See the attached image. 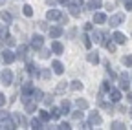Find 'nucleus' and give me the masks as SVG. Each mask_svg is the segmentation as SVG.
<instances>
[{"mask_svg":"<svg viewBox=\"0 0 132 130\" xmlns=\"http://www.w3.org/2000/svg\"><path fill=\"white\" fill-rule=\"evenodd\" d=\"M61 15H62V13H61L59 9H53V7H52V9H48V11H46V20L55 22V20H59V19H61Z\"/></svg>","mask_w":132,"mask_h":130,"instance_id":"9d476101","label":"nucleus"},{"mask_svg":"<svg viewBox=\"0 0 132 130\" xmlns=\"http://www.w3.org/2000/svg\"><path fill=\"white\" fill-rule=\"evenodd\" d=\"M112 40L116 44H125L127 42V35L121 33V31H114V33H112Z\"/></svg>","mask_w":132,"mask_h":130,"instance_id":"2eb2a0df","label":"nucleus"},{"mask_svg":"<svg viewBox=\"0 0 132 130\" xmlns=\"http://www.w3.org/2000/svg\"><path fill=\"white\" fill-rule=\"evenodd\" d=\"M130 79H132V73H130Z\"/></svg>","mask_w":132,"mask_h":130,"instance_id":"13d9d810","label":"nucleus"},{"mask_svg":"<svg viewBox=\"0 0 132 130\" xmlns=\"http://www.w3.org/2000/svg\"><path fill=\"white\" fill-rule=\"evenodd\" d=\"M6 44L7 46H15V39L13 37H6Z\"/></svg>","mask_w":132,"mask_h":130,"instance_id":"49530a36","label":"nucleus"},{"mask_svg":"<svg viewBox=\"0 0 132 130\" xmlns=\"http://www.w3.org/2000/svg\"><path fill=\"white\" fill-rule=\"evenodd\" d=\"M66 7L70 9V15H72V17H79V15H81V6H75V4H72V2H70Z\"/></svg>","mask_w":132,"mask_h":130,"instance_id":"b1692460","label":"nucleus"},{"mask_svg":"<svg viewBox=\"0 0 132 130\" xmlns=\"http://www.w3.org/2000/svg\"><path fill=\"white\" fill-rule=\"evenodd\" d=\"M46 4H48V6H52V7H53V6L57 4V0H46Z\"/></svg>","mask_w":132,"mask_h":130,"instance_id":"603ef678","label":"nucleus"},{"mask_svg":"<svg viewBox=\"0 0 132 130\" xmlns=\"http://www.w3.org/2000/svg\"><path fill=\"white\" fill-rule=\"evenodd\" d=\"M37 112H39V119H42L44 123H48L50 119H52V116H50V112H48V110L40 108V110H37Z\"/></svg>","mask_w":132,"mask_h":130,"instance_id":"393cba45","label":"nucleus"},{"mask_svg":"<svg viewBox=\"0 0 132 130\" xmlns=\"http://www.w3.org/2000/svg\"><path fill=\"white\" fill-rule=\"evenodd\" d=\"M52 72L55 73V75H62L64 73V64L61 62V60H52Z\"/></svg>","mask_w":132,"mask_h":130,"instance_id":"9b49d317","label":"nucleus"},{"mask_svg":"<svg viewBox=\"0 0 132 130\" xmlns=\"http://www.w3.org/2000/svg\"><path fill=\"white\" fill-rule=\"evenodd\" d=\"M33 90H35V84H33L31 81H29V83H24V84H22V88H20L22 95H31V93H33Z\"/></svg>","mask_w":132,"mask_h":130,"instance_id":"6ab92c4d","label":"nucleus"},{"mask_svg":"<svg viewBox=\"0 0 132 130\" xmlns=\"http://www.w3.org/2000/svg\"><path fill=\"white\" fill-rule=\"evenodd\" d=\"M106 95H108V101L114 103V105H118V103L121 101V97H123L121 90H116V88H110V90L106 92Z\"/></svg>","mask_w":132,"mask_h":130,"instance_id":"20e7f679","label":"nucleus"},{"mask_svg":"<svg viewBox=\"0 0 132 130\" xmlns=\"http://www.w3.org/2000/svg\"><path fill=\"white\" fill-rule=\"evenodd\" d=\"M2 60H4L6 64H11V62H15V60H16V55H15V51H11L9 48H6V50L2 51Z\"/></svg>","mask_w":132,"mask_h":130,"instance_id":"6e6552de","label":"nucleus"},{"mask_svg":"<svg viewBox=\"0 0 132 130\" xmlns=\"http://www.w3.org/2000/svg\"><path fill=\"white\" fill-rule=\"evenodd\" d=\"M130 116H132V110H130Z\"/></svg>","mask_w":132,"mask_h":130,"instance_id":"4d7b16f0","label":"nucleus"},{"mask_svg":"<svg viewBox=\"0 0 132 130\" xmlns=\"http://www.w3.org/2000/svg\"><path fill=\"white\" fill-rule=\"evenodd\" d=\"M57 4H61V6H68L70 0H57Z\"/></svg>","mask_w":132,"mask_h":130,"instance_id":"8fccbe9b","label":"nucleus"},{"mask_svg":"<svg viewBox=\"0 0 132 130\" xmlns=\"http://www.w3.org/2000/svg\"><path fill=\"white\" fill-rule=\"evenodd\" d=\"M31 97H33V101L42 103V99H44V92L39 90V88H35V90H33V93H31Z\"/></svg>","mask_w":132,"mask_h":130,"instance_id":"5701e85b","label":"nucleus"},{"mask_svg":"<svg viewBox=\"0 0 132 130\" xmlns=\"http://www.w3.org/2000/svg\"><path fill=\"white\" fill-rule=\"evenodd\" d=\"M39 28H40V29H50V28H48V20H40V22H39Z\"/></svg>","mask_w":132,"mask_h":130,"instance_id":"c03bdc74","label":"nucleus"},{"mask_svg":"<svg viewBox=\"0 0 132 130\" xmlns=\"http://www.w3.org/2000/svg\"><path fill=\"white\" fill-rule=\"evenodd\" d=\"M72 4H75V6H81V7H82V4H85V0H72Z\"/></svg>","mask_w":132,"mask_h":130,"instance_id":"09e8293b","label":"nucleus"},{"mask_svg":"<svg viewBox=\"0 0 132 130\" xmlns=\"http://www.w3.org/2000/svg\"><path fill=\"white\" fill-rule=\"evenodd\" d=\"M66 88H70V83H66V81H61V83L57 84V88H55V92H57V93H62V92H66Z\"/></svg>","mask_w":132,"mask_h":130,"instance_id":"c85d7f7f","label":"nucleus"},{"mask_svg":"<svg viewBox=\"0 0 132 130\" xmlns=\"http://www.w3.org/2000/svg\"><path fill=\"white\" fill-rule=\"evenodd\" d=\"M130 128H132V126H130Z\"/></svg>","mask_w":132,"mask_h":130,"instance_id":"bf43d9fd","label":"nucleus"},{"mask_svg":"<svg viewBox=\"0 0 132 130\" xmlns=\"http://www.w3.org/2000/svg\"><path fill=\"white\" fill-rule=\"evenodd\" d=\"M86 60L90 62V64H99V53L97 51H88V55H86Z\"/></svg>","mask_w":132,"mask_h":130,"instance_id":"4be33fe9","label":"nucleus"},{"mask_svg":"<svg viewBox=\"0 0 132 130\" xmlns=\"http://www.w3.org/2000/svg\"><path fill=\"white\" fill-rule=\"evenodd\" d=\"M57 128H59V130H70V128H72V125H70L68 121H61Z\"/></svg>","mask_w":132,"mask_h":130,"instance_id":"58836bf2","label":"nucleus"},{"mask_svg":"<svg viewBox=\"0 0 132 130\" xmlns=\"http://www.w3.org/2000/svg\"><path fill=\"white\" fill-rule=\"evenodd\" d=\"M61 110H62V116H68V114L72 112V103H70L68 99H62V103H61Z\"/></svg>","mask_w":132,"mask_h":130,"instance_id":"412c9836","label":"nucleus"},{"mask_svg":"<svg viewBox=\"0 0 132 130\" xmlns=\"http://www.w3.org/2000/svg\"><path fill=\"white\" fill-rule=\"evenodd\" d=\"M88 123L92 126H99V125H103V117H101V114L99 112H90L88 114Z\"/></svg>","mask_w":132,"mask_h":130,"instance_id":"423d86ee","label":"nucleus"},{"mask_svg":"<svg viewBox=\"0 0 132 130\" xmlns=\"http://www.w3.org/2000/svg\"><path fill=\"white\" fill-rule=\"evenodd\" d=\"M105 7H106V9H110V11H112V9H114V2H108V4H105Z\"/></svg>","mask_w":132,"mask_h":130,"instance_id":"864d4df0","label":"nucleus"},{"mask_svg":"<svg viewBox=\"0 0 132 130\" xmlns=\"http://www.w3.org/2000/svg\"><path fill=\"white\" fill-rule=\"evenodd\" d=\"M110 128H112V130H123V128H125V123H123V121H112V123H110Z\"/></svg>","mask_w":132,"mask_h":130,"instance_id":"2f4dec72","label":"nucleus"},{"mask_svg":"<svg viewBox=\"0 0 132 130\" xmlns=\"http://www.w3.org/2000/svg\"><path fill=\"white\" fill-rule=\"evenodd\" d=\"M72 117H73L75 121H82V117H85V114L81 112V108H77L75 112H72Z\"/></svg>","mask_w":132,"mask_h":130,"instance_id":"f704fd0d","label":"nucleus"},{"mask_svg":"<svg viewBox=\"0 0 132 130\" xmlns=\"http://www.w3.org/2000/svg\"><path fill=\"white\" fill-rule=\"evenodd\" d=\"M105 35H106V31H99V29H95V28L90 31V39H92V42H95V44H101Z\"/></svg>","mask_w":132,"mask_h":130,"instance_id":"0eeeda50","label":"nucleus"},{"mask_svg":"<svg viewBox=\"0 0 132 130\" xmlns=\"http://www.w3.org/2000/svg\"><path fill=\"white\" fill-rule=\"evenodd\" d=\"M125 22V15L123 13H114V15H110V19L106 20V24L110 26V28H118V26H121Z\"/></svg>","mask_w":132,"mask_h":130,"instance_id":"f257e3e1","label":"nucleus"},{"mask_svg":"<svg viewBox=\"0 0 132 130\" xmlns=\"http://www.w3.org/2000/svg\"><path fill=\"white\" fill-rule=\"evenodd\" d=\"M81 39H82V44H85V48H86V50H90V48H92V39H90V35L88 33H82L81 35Z\"/></svg>","mask_w":132,"mask_h":130,"instance_id":"bb28decb","label":"nucleus"},{"mask_svg":"<svg viewBox=\"0 0 132 130\" xmlns=\"http://www.w3.org/2000/svg\"><path fill=\"white\" fill-rule=\"evenodd\" d=\"M110 88H112V84L108 83V81H103V84H101V92L105 93V92H108Z\"/></svg>","mask_w":132,"mask_h":130,"instance_id":"a19ab883","label":"nucleus"},{"mask_svg":"<svg viewBox=\"0 0 132 130\" xmlns=\"http://www.w3.org/2000/svg\"><path fill=\"white\" fill-rule=\"evenodd\" d=\"M42 103H44L46 106H52V105H53V97H52V95H44Z\"/></svg>","mask_w":132,"mask_h":130,"instance_id":"ea45409f","label":"nucleus"},{"mask_svg":"<svg viewBox=\"0 0 132 130\" xmlns=\"http://www.w3.org/2000/svg\"><path fill=\"white\" fill-rule=\"evenodd\" d=\"M75 106L81 108V110H86V108H88V101H86V99H77V101H75Z\"/></svg>","mask_w":132,"mask_h":130,"instance_id":"473e14b6","label":"nucleus"},{"mask_svg":"<svg viewBox=\"0 0 132 130\" xmlns=\"http://www.w3.org/2000/svg\"><path fill=\"white\" fill-rule=\"evenodd\" d=\"M40 77H42V79H50V77H52V68H44V70L40 72Z\"/></svg>","mask_w":132,"mask_h":130,"instance_id":"4c0bfd02","label":"nucleus"},{"mask_svg":"<svg viewBox=\"0 0 132 130\" xmlns=\"http://www.w3.org/2000/svg\"><path fill=\"white\" fill-rule=\"evenodd\" d=\"M121 64H123L125 68H132V53L123 55V57H121Z\"/></svg>","mask_w":132,"mask_h":130,"instance_id":"a878e982","label":"nucleus"},{"mask_svg":"<svg viewBox=\"0 0 132 130\" xmlns=\"http://www.w3.org/2000/svg\"><path fill=\"white\" fill-rule=\"evenodd\" d=\"M16 59H22V60H29V55H28V46H19L16 48Z\"/></svg>","mask_w":132,"mask_h":130,"instance_id":"ddd939ff","label":"nucleus"},{"mask_svg":"<svg viewBox=\"0 0 132 130\" xmlns=\"http://www.w3.org/2000/svg\"><path fill=\"white\" fill-rule=\"evenodd\" d=\"M118 81H119V90H125V92L130 90V75L127 72H123L121 75H118Z\"/></svg>","mask_w":132,"mask_h":130,"instance_id":"f03ea898","label":"nucleus"},{"mask_svg":"<svg viewBox=\"0 0 132 130\" xmlns=\"http://www.w3.org/2000/svg\"><path fill=\"white\" fill-rule=\"evenodd\" d=\"M0 81H2V84H4V86L13 84V72H11L9 68H4L2 72H0Z\"/></svg>","mask_w":132,"mask_h":130,"instance_id":"7ed1b4c3","label":"nucleus"},{"mask_svg":"<svg viewBox=\"0 0 132 130\" xmlns=\"http://www.w3.org/2000/svg\"><path fill=\"white\" fill-rule=\"evenodd\" d=\"M70 88H72L73 92H81V90H82V83H81V81H72V83H70Z\"/></svg>","mask_w":132,"mask_h":130,"instance_id":"7c9ffc66","label":"nucleus"},{"mask_svg":"<svg viewBox=\"0 0 132 130\" xmlns=\"http://www.w3.org/2000/svg\"><path fill=\"white\" fill-rule=\"evenodd\" d=\"M103 7V0H88L86 2V9L95 11V9H101Z\"/></svg>","mask_w":132,"mask_h":130,"instance_id":"dca6fc26","label":"nucleus"},{"mask_svg":"<svg viewBox=\"0 0 132 130\" xmlns=\"http://www.w3.org/2000/svg\"><path fill=\"white\" fill-rule=\"evenodd\" d=\"M48 33H50V37H52V39H59V37L64 33V29H62L61 24H57V26H52V28H50Z\"/></svg>","mask_w":132,"mask_h":130,"instance_id":"1a4fd4ad","label":"nucleus"},{"mask_svg":"<svg viewBox=\"0 0 132 130\" xmlns=\"http://www.w3.org/2000/svg\"><path fill=\"white\" fill-rule=\"evenodd\" d=\"M128 101H130V103H132V93H130V95H128Z\"/></svg>","mask_w":132,"mask_h":130,"instance_id":"6e6d98bb","label":"nucleus"},{"mask_svg":"<svg viewBox=\"0 0 132 130\" xmlns=\"http://www.w3.org/2000/svg\"><path fill=\"white\" fill-rule=\"evenodd\" d=\"M6 4V0H0V6H4Z\"/></svg>","mask_w":132,"mask_h":130,"instance_id":"5fc2aeb1","label":"nucleus"},{"mask_svg":"<svg viewBox=\"0 0 132 130\" xmlns=\"http://www.w3.org/2000/svg\"><path fill=\"white\" fill-rule=\"evenodd\" d=\"M42 46H44V37L39 35V33H33L31 35V48L37 51V50H40Z\"/></svg>","mask_w":132,"mask_h":130,"instance_id":"39448f33","label":"nucleus"},{"mask_svg":"<svg viewBox=\"0 0 132 130\" xmlns=\"http://www.w3.org/2000/svg\"><path fill=\"white\" fill-rule=\"evenodd\" d=\"M50 116H52V119H53V121H59V119H61V116H62L61 106H53V105H52V112H50Z\"/></svg>","mask_w":132,"mask_h":130,"instance_id":"aec40b11","label":"nucleus"},{"mask_svg":"<svg viewBox=\"0 0 132 130\" xmlns=\"http://www.w3.org/2000/svg\"><path fill=\"white\" fill-rule=\"evenodd\" d=\"M108 17L103 11H94V24H106Z\"/></svg>","mask_w":132,"mask_h":130,"instance_id":"f8f14e48","label":"nucleus"},{"mask_svg":"<svg viewBox=\"0 0 132 130\" xmlns=\"http://www.w3.org/2000/svg\"><path fill=\"white\" fill-rule=\"evenodd\" d=\"M29 128H33V130H40V128H46V126H44V121H42V119L33 117V119L29 121Z\"/></svg>","mask_w":132,"mask_h":130,"instance_id":"f3484780","label":"nucleus"},{"mask_svg":"<svg viewBox=\"0 0 132 130\" xmlns=\"http://www.w3.org/2000/svg\"><path fill=\"white\" fill-rule=\"evenodd\" d=\"M22 13L26 15V17H31V15H33V7H31L29 4H24V7H22Z\"/></svg>","mask_w":132,"mask_h":130,"instance_id":"e433bc0d","label":"nucleus"},{"mask_svg":"<svg viewBox=\"0 0 132 130\" xmlns=\"http://www.w3.org/2000/svg\"><path fill=\"white\" fill-rule=\"evenodd\" d=\"M123 7L127 11H132V0H123Z\"/></svg>","mask_w":132,"mask_h":130,"instance_id":"79ce46f5","label":"nucleus"},{"mask_svg":"<svg viewBox=\"0 0 132 130\" xmlns=\"http://www.w3.org/2000/svg\"><path fill=\"white\" fill-rule=\"evenodd\" d=\"M26 72H28L31 77H40V72H39V68H37L33 62H28V66H26Z\"/></svg>","mask_w":132,"mask_h":130,"instance_id":"a211bd4d","label":"nucleus"},{"mask_svg":"<svg viewBox=\"0 0 132 130\" xmlns=\"http://www.w3.org/2000/svg\"><path fill=\"white\" fill-rule=\"evenodd\" d=\"M62 51H64L62 42H59L57 39H55V40H52V53H55V55H62Z\"/></svg>","mask_w":132,"mask_h":130,"instance_id":"4468645a","label":"nucleus"},{"mask_svg":"<svg viewBox=\"0 0 132 130\" xmlns=\"http://www.w3.org/2000/svg\"><path fill=\"white\" fill-rule=\"evenodd\" d=\"M24 108H26V112H37V101H29V103H26L24 105Z\"/></svg>","mask_w":132,"mask_h":130,"instance_id":"c756f323","label":"nucleus"},{"mask_svg":"<svg viewBox=\"0 0 132 130\" xmlns=\"http://www.w3.org/2000/svg\"><path fill=\"white\" fill-rule=\"evenodd\" d=\"M57 22H59L61 26H62V24H68V15H61V19H59Z\"/></svg>","mask_w":132,"mask_h":130,"instance_id":"37998d69","label":"nucleus"},{"mask_svg":"<svg viewBox=\"0 0 132 130\" xmlns=\"http://www.w3.org/2000/svg\"><path fill=\"white\" fill-rule=\"evenodd\" d=\"M94 29V22H86L85 24V31H92Z\"/></svg>","mask_w":132,"mask_h":130,"instance_id":"a18cd8bd","label":"nucleus"},{"mask_svg":"<svg viewBox=\"0 0 132 130\" xmlns=\"http://www.w3.org/2000/svg\"><path fill=\"white\" fill-rule=\"evenodd\" d=\"M106 75L112 79V81H116V79H118V73H116L114 70H112V66H110V64L106 62Z\"/></svg>","mask_w":132,"mask_h":130,"instance_id":"72a5a7b5","label":"nucleus"},{"mask_svg":"<svg viewBox=\"0 0 132 130\" xmlns=\"http://www.w3.org/2000/svg\"><path fill=\"white\" fill-rule=\"evenodd\" d=\"M4 105H6V95L0 93V106H4Z\"/></svg>","mask_w":132,"mask_h":130,"instance_id":"de8ad7c7","label":"nucleus"},{"mask_svg":"<svg viewBox=\"0 0 132 130\" xmlns=\"http://www.w3.org/2000/svg\"><path fill=\"white\" fill-rule=\"evenodd\" d=\"M0 17H2V20H4V22H6L7 26H9V24L13 22V15H11L9 11H2V13H0Z\"/></svg>","mask_w":132,"mask_h":130,"instance_id":"cd10ccee","label":"nucleus"},{"mask_svg":"<svg viewBox=\"0 0 132 130\" xmlns=\"http://www.w3.org/2000/svg\"><path fill=\"white\" fill-rule=\"evenodd\" d=\"M40 57L42 59H50V55H52V48H50V50H48V48H40Z\"/></svg>","mask_w":132,"mask_h":130,"instance_id":"c9c22d12","label":"nucleus"},{"mask_svg":"<svg viewBox=\"0 0 132 130\" xmlns=\"http://www.w3.org/2000/svg\"><path fill=\"white\" fill-rule=\"evenodd\" d=\"M75 33H77V29H75V28H72V29L68 31V35H70V37H75Z\"/></svg>","mask_w":132,"mask_h":130,"instance_id":"3c124183","label":"nucleus"}]
</instances>
